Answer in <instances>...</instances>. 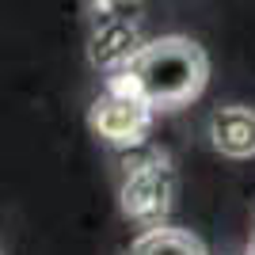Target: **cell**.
Here are the masks:
<instances>
[{"mask_svg": "<svg viewBox=\"0 0 255 255\" xmlns=\"http://www.w3.org/2000/svg\"><path fill=\"white\" fill-rule=\"evenodd\" d=\"M118 84L137 92L152 111H175L187 107L206 92L210 80V57L194 38L183 34H164L149 38L118 65Z\"/></svg>", "mask_w": 255, "mask_h": 255, "instance_id": "6da1fadb", "label": "cell"}, {"mask_svg": "<svg viewBox=\"0 0 255 255\" xmlns=\"http://www.w3.org/2000/svg\"><path fill=\"white\" fill-rule=\"evenodd\" d=\"M152 115H156V111H152L137 92H129L126 84H118L115 76H111L107 88H103V96L88 111V126L96 129L103 141H111V145H137V141L149 133Z\"/></svg>", "mask_w": 255, "mask_h": 255, "instance_id": "7a4b0ae2", "label": "cell"}, {"mask_svg": "<svg viewBox=\"0 0 255 255\" xmlns=\"http://www.w3.org/2000/svg\"><path fill=\"white\" fill-rule=\"evenodd\" d=\"M171 198H175V175L164 156H149L137 168H129L126 183H122V210L137 225H145V229L164 225Z\"/></svg>", "mask_w": 255, "mask_h": 255, "instance_id": "3957f363", "label": "cell"}, {"mask_svg": "<svg viewBox=\"0 0 255 255\" xmlns=\"http://www.w3.org/2000/svg\"><path fill=\"white\" fill-rule=\"evenodd\" d=\"M213 149L229 160H252L255 156V111L252 107H221L210 118Z\"/></svg>", "mask_w": 255, "mask_h": 255, "instance_id": "277c9868", "label": "cell"}, {"mask_svg": "<svg viewBox=\"0 0 255 255\" xmlns=\"http://www.w3.org/2000/svg\"><path fill=\"white\" fill-rule=\"evenodd\" d=\"M126 255H206L202 240L171 225H152L126 248Z\"/></svg>", "mask_w": 255, "mask_h": 255, "instance_id": "5b68a950", "label": "cell"}, {"mask_svg": "<svg viewBox=\"0 0 255 255\" xmlns=\"http://www.w3.org/2000/svg\"><path fill=\"white\" fill-rule=\"evenodd\" d=\"M248 255H255V236H252V244H248Z\"/></svg>", "mask_w": 255, "mask_h": 255, "instance_id": "8992f818", "label": "cell"}]
</instances>
